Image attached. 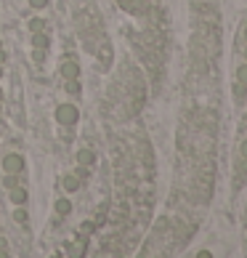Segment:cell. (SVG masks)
Segmentation results:
<instances>
[{"mask_svg": "<svg viewBox=\"0 0 247 258\" xmlns=\"http://www.w3.org/2000/svg\"><path fill=\"white\" fill-rule=\"evenodd\" d=\"M32 3H35V6H43V3H45V0H32Z\"/></svg>", "mask_w": 247, "mask_h": 258, "instance_id": "4fadbf2b", "label": "cell"}, {"mask_svg": "<svg viewBox=\"0 0 247 258\" xmlns=\"http://www.w3.org/2000/svg\"><path fill=\"white\" fill-rule=\"evenodd\" d=\"M80 162H83V165H91V162H93V152L83 149V152H80Z\"/></svg>", "mask_w": 247, "mask_h": 258, "instance_id": "ba28073f", "label": "cell"}, {"mask_svg": "<svg viewBox=\"0 0 247 258\" xmlns=\"http://www.w3.org/2000/svg\"><path fill=\"white\" fill-rule=\"evenodd\" d=\"M74 27H77L80 40L85 43V48H88L93 56H99L101 64H109L112 48H109L107 35H104V27H101L96 6H80L77 11H74Z\"/></svg>", "mask_w": 247, "mask_h": 258, "instance_id": "6da1fadb", "label": "cell"}, {"mask_svg": "<svg viewBox=\"0 0 247 258\" xmlns=\"http://www.w3.org/2000/svg\"><path fill=\"white\" fill-rule=\"evenodd\" d=\"M6 170H22V157H19V155L6 157Z\"/></svg>", "mask_w": 247, "mask_h": 258, "instance_id": "8992f818", "label": "cell"}, {"mask_svg": "<svg viewBox=\"0 0 247 258\" xmlns=\"http://www.w3.org/2000/svg\"><path fill=\"white\" fill-rule=\"evenodd\" d=\"M56 117H59L64 125H69V122L77 120V109L69 107V104H64V107H59V112H56Z\"/></svg>", "mask_w": 247, "mask_h": 258, "instance_id": "277c9868", "label": "cell"}, {"mask_svg": "<svg viewBox=\"0 0 247 258\" xmlns=\"http://www.w3.org/2000/svg\"><path fill=\"white\" fill-rule=\"evenodd\" d=\"M64 78H72V80L77 78V64H69V61H66V64H64Z\"/></svg>", "mask_w": 247, "mask_h": 258, "instance_id": "52a82bcc", "label": "cell"}, {"mask_svg": "<svg viewBox=\"0 0 247 258\" xmlns=\"http://www.w3.org/2000/svg\"><path fill=\"white\" fill-rule=\"evenodd\" d=\"M14 200H16L19 205H22L24 200H27V192H22V189H16V192H14Z\"/></svg>", "mask_w": 247, "mask_h": 258, "instance_id": "9c48e42d", "label": "cell"}, {"mask_svg": "<svg viewBox=\"0 0 247 258\" xmlns=\"http://www.w3.org/2000/svg\"><path fill=\"white\" fill-rule=\"evenodd\" d=\"M56 210H59V213L64 216L66 210H69V203H64V200H59V205H56Z\"/></svg>", "mask_w": 247, "mask_h": 258, "instance_id": "30bf717a", "label": "cell"}, {"mask_svg": "<svg viewBox=\"0 0 247 258\" xmlns=\"http://www.w3.org/2000/svg\"><path fill=\"white\" fill-rule=\"evenodd\" d=\"M66 189H77V178H74V176L66 178Z\"/></svg>", "mask_w": 247, "mask_h": 258, "instance_id": "7c38bea8", "label": "cell"}, {"mask_svg": "<svg viewBox=\"0 0 247 258\" xmlns=\"http://www.w3.org/2000/svg\"><path fill=\"white\" fill-rule=\"evenodd\" d=\"M234 88H236V101H242L247 93V59H239L234 70Z\"/></svg>", "mask_w": 247, "mask_h": 258, "instance_id": "7a4b0ae2", "label": "cell"}, {"mask_svg": "<svg viewBox=\"0 0 247 258\" xmlns=\"http://www.w3.org/2000/svg\"><path fill=\"white\" fill-rule=\"evenodd\" d=\"M236 51H239L242 59H247V19L239 27V35H236Z\"/></svg>", "mask_w": 247, "mask_h": 258, "instance_id": "5b68a950", "label": "cell"}, {"mask_svg": "<svg viewBox=\"0 0 247 258\" xmlns=\"http://www.w3.org/2000/svg\"><path fill=\"white\" fill-rule=\"evenodd\" d=\"M244 170H247V136L239 139V147H236V176L242 178Z\"/></svg>", "mask_w": 247, "mask_h": 258, "instance_id": "3957f363", "label": "cell"}, {"mask_svg": "<svg viewBox=\"0 0 247 258\" xmlns=\"http://www.w3.org/2000/svg\"><path fill=\"white\" fill-rule=\"evenodd\" d=\"M35 45H48V37H45V35H37V37H35Z\"/></svg>", "mask_w": 247, "mask_h": 258, "instance_id": "8fae6325", "label": "cell"}]
</instances>
